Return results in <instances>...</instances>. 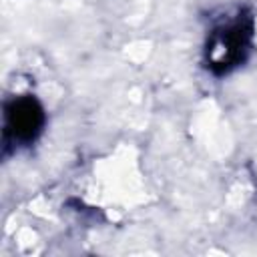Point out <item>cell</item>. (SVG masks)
<instances>
[{"mask_svg": "<svg viewBox=\"0 0 257 257\" xmlns=\"http://www.w3.org/2000/svg\"><path fill=\"white\" fill-rule=\"evenodd\" d=\"M255 22L247 8H237L221 16L207 32L203 46L205 68L215 76H225L243 66L253 48Z\"/></svg>", "mask_w": 257, "mask_h": 257, "instance_id": "cell-1", "label": "cell"}, {"mask_svg": "<svg viewBox=\"0 0 257 257\" xmlns=\"http://www.w3.org/2000/svg\"><path fill=\"white\" fill-rule=\"evenodd\" d=\"M46 112L34 94H18L4 102L2 114V149L10 155L18 149L30 147L42 135Z\"/></svg>", "mask_w": 257, "mask_h": 257, "instance_id": "cell-2", "label": "cell"}]
</instances>
